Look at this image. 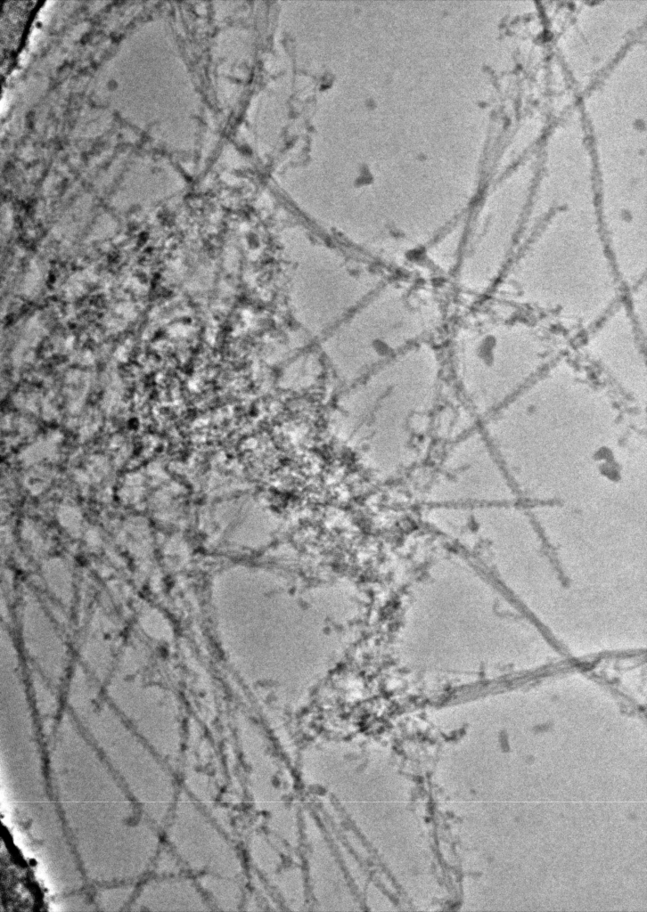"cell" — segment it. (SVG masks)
I'll list each match as a JSON object with an SVG mask.
<instances>
[{
	"instance_id": "cell-2",
	"label": "cell",
	"mask_w": 647,
	"mask_h": 912,
	"mask_svg": "<svg viewBox=\"0 0 647 912\" xmlns=\"http://www.w3.org/2000/svg\"><path fill=\"white\" fill-rule=\"evenodd\" d=\"M431 303L430 296L412 286L377 288L323 342L336 375L349 385L422 343L434 321Z\"/></svg>"
},
{
	"instance_id": "cell-3",
	"label": "cell",
	"mask_w": 647,
	"mask_h": 912,
	"mask_svg": "<svg viewBox=\"0 0 647 912\" xmlns=\"http://www.w3.org/2000/svg\"><path fill=\"white\" fill-rule=\"evenodd\" d=\"M291 260V297L309 332L328 333L381 283L371 268L304 236Z\"/></svg>"
},
{
	"instance_id": "cell-1",
	"label": "cell",
	"mask_w": 647,
	"mask_h": 912,
	"mask_svg": "<svg viewBox=\"0 0 647 912\" xmlns=\"http://www.w3.org/2000/svg\"><path fill=\"white\" fill-rule=\"evenodd\" d=\"M438 383L436 355L420 343L349 384L332 410L331 432L375 477H395L429 446Z\"/></svg>"
},
{
	"instance_id": "cell-4",
	"label": "cell",
	"mask_w": 647,
	"mask_h": 912,
	"mask_svg": "<svg viewBox=\"0 0 647 912\" xmlns=\"http://www.w3.org/2000/svg\"><path fill=\"white\" fill-rule=\"evenodd\" d=\"M319 373L318 363L313 359H307L294 367L291 373L283 376L282 385L293 390L307 388L315 383Z\"/></svg>"
}]
</instances>
